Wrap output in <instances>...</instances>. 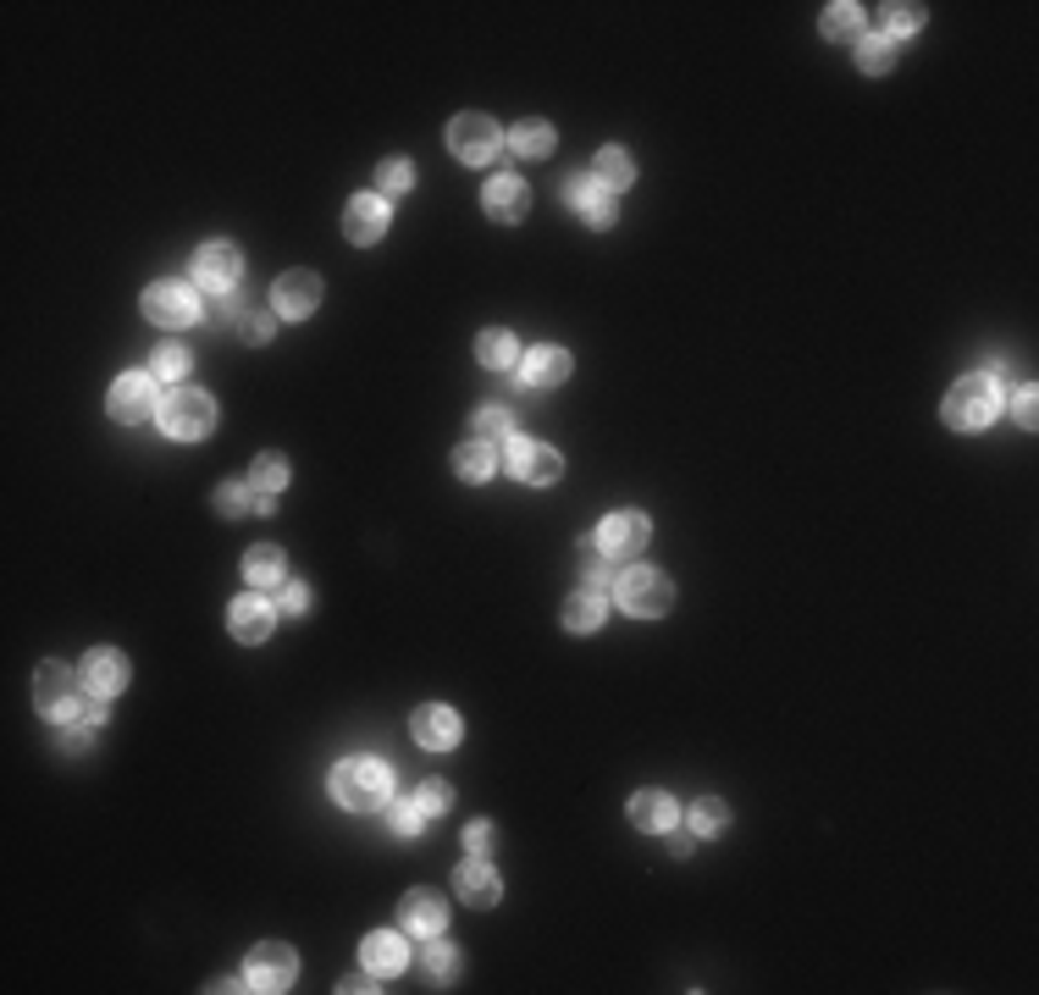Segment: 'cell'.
<instances>
[{
  "label": "cell",
  "instance_id": "1",
  "mask_svg": "<svg viewBox=\"0 0 1039 995\" xmlns=\"http://www.w3.org/2000/svg\"><path fill=\"white\" fill-rule=\"evenodd\" d=\"M84 686H89V681H78L67 664H40V675H34V703H40V714H51V719L100 725L106 708H100V697H84Z\"/></svg>",
  "mask_w": 1039,
  "mask_h": 995
},
{
  "label": "cell",
  "instance_id": "2",
  "mask_svg": "<svg viewBox=\"0 0 1039 995\" xmlns=\"http://www.w3.org/2000/svg\"><path fill=\"white\" fill-rule=\"evenodd\" d=\"M995 415H1000V382H995L989 371L962 376V382L945 393V426H956V431H984Z\"/></svg>",
  "mask_w": 1039,
  "mask_h": 995
},
{
  "label": "cell",
  "instance_id": "3",
  "mask_svg": "<svg viewBox=\"0 0 1039 995\" xmlns=\"http://www.w3.org/2000/svg\"><path fill=\"white\" fill-rule=\"evenodd\" d=\"M332 796L338 807H382L393 796V774L376 758H343L332 769Z\"/></svg>",
  "mask_w": 1039,
  "mask_h": 995
},
{
  "label": "cell",
  "instance_id": "4",
  "mask_svg": "<svg viewBox=\"0 0 1039 995\" xmlns=\"http://www.w3.org/2000/svg\"><path fill=\"white\" fill-rule=\"evenodd\" d=\"M156 415H161V431L178 437V442H200V437L216 426V404H211V393H200V387L167 393V404H161Z\"/></svg>",
  "mask_w": 1039,
  "mask_h": 995
},
{
  "label": "cell",
  "instance_id": "5",
  "mask_svg": "<svg viewBox=\"0 0 1039 995\" xmlns=\"http://www.w3.org/2000/svg\"><path fill=\"white\" fill-rule=\"evenodd\" d=\"M503 470L526 486H554L565 475V459L548 448V442H532V437H508L503 442Z\"/></svg>",
  "mask_w": 1039,
  "mask_h": 995
},
{
  "label": "cell",
  "instance_id": "6",
  "mask_svg": "<svg viewBox=\"0 0 1039 995\" xmlns=\"http://www.w3.org/2000/svg\"><path fill=\"white\" fill-rule=\"evenodd\" d=\"M670 603H675V587H670V576H664V570L631 565V570L620 576V609H625V614L653 620V614H664Z\"/></svg>",
  "mask_w": 1039,
  "mask_h": 995
},
{
  "label": "cell",
  "instance_id": "7",
  "mask_svg": "<svg viewBox=\"0 0 1039 995\" xmlns=\"http://www.w3.org/2000/svg\"><path fill=\"white\" fill-rule=\"evenodd\" d=\"M497 145H503V133H497V122H492V117H481V111H464V117H453V122H448V150H453L464 167L492 161V156H497Z\"/></svg>",
  "mask_w": 1039,
  "mask_h": 995
},
{
  "label": "cell",
  "instance_id": "8",
  "mask_svg": "<svg viewBox=\"0 0 1039 995\" xmlns=\"http://www.w3.org/2000/svg\"><path fill=\"white\" fill-rule=\"evenodd\" d=\"M559 194H565V205H570V211H576L587 227H598V233H603V227H614V194L603 189V178H598V172H570Z\"/></svg>",
  "mask_w": 1039,
  "mask_h": 995
},
{
  "label": "cell",
  "instance_id": "9",
  "mask_svg": "<svg viewBox=\"0 0 1039 995\" xmlns=\"http://www.w3.org/2000/svg\"><path fill=\"white\" fill-rule=\"evenodd\" d=\"M592 537H598V548H603L609 559H636V554L653 543V526H647L642 510H620V515H609Z\"/></svg>",
  "mask_w": 1039,
  "mask_h": 995
},
{
  "label": "cell",
  "instance_id": "10",
  "mask_svg": "<svg viewBox=\"0 0 1039 995\" xmlns=\"http://www.w3.org/2000/svg\"><path fill=\"white\" fill-rule=\"evenodd\" d=\"M293 973H299V956H293L282 940L255 945V951H249V962H244L249 989H288V984H293Z\"/></svg>",
  "mask_w": 1039,
  "mask_h": 995
},
{
  "label": "cell",
  "instance_id": "11",
  "mask_svg": "<svg viewBox=\"0 0 1039 995\" xmlns=\"http://www.w3.org/2000/svg\"><path fill=\"white\" fill-rule=\"evenodd\" d=\"M144 315L161 327H189L200 315V299L189 282H156V288H144Z\"/></svg>",
  "mask_w": 1039,
  "mask_h": 995
},
{
  "label": "cell",
  "instance_id": "12",
  "mask_svg": "<svg viewBox=\"0 0 1039 995\" xmlns=\"http://www.w3.org/2000/svg\"><path fill=\"white\" fill-rule=\"evenodd\" d=\"M238 271H244V255L233 244H205L194 255V282L211 288V293H233L238 288Z\"/></svg>",
  "mask_w": 1039,
  "mask_h": 995
},
{
  "label": "cell",
  "instance_id": "13",
  "mask_svg": "<svg viewBox=\"0 0 1039 995\" xmlns=\"http://www.w3.org/2000/svg\"><path fill=\"white\" fill-rule=\"evenodd\" d=\"M271 304H277L282 321H304V315H315V304H321V277H310V271H288V277H277Z\"/></svg>",
  "mask_w": 1039,
  "mask_h": 995
},
{
  "label": "cell",
  "instance_id": "14",
  "mask_svg": "<svg viewBox=\"0 0 1039 995\" xmlns=\"http://www.w3.org/2000/svg\"><path fill=\"white\" fill-rule=\"evenodd\" d=\"M150 409H161V404H156V376H144V371L117 376V387H111V415L133 426V420H144Z\"/></svg>",
  "mask_w": 1039,
  "mask_h": 995
},
{
  "label": "cell",
  "instance_id": "15",
  "mask_svg": "<svg viewBox=\"0 0 1039 995\" xmlns=\"http://www.w3.org/2000/svg\"><path fill=\"white\" fill-rule=\"evenodd\" d=\"M227 625H233V636H238V642H266V636H271V625H277V609H271L260 592H244V598H233Z\"/></svg>",
  "mask_w": 1039,
  "mask_h": 995
},
{
  "label": "cell",
  "instance_id": "16",
  "mask_svg": "<svg viewBox=\"0 0 1039 995\" xmlns=\"http://www.w3.org/2000/svg\"><path fill=\"white\" fill-rule=\"evenodd\" d=\"M565 376H570V354L554 349V343H537L526 360H520V382H526L532 393H548V387H559Z\"/></svg>",
  "mask_w": 1039,
  "mask_h": 995
},
{
  "label": "cell",
  "instance_id": "17",
  "mask_svg": "<svg viewBox=\"0 0 1039 995\" xmlns=\"http://www.w3.org/2000/svg\"><path fill=\"white\" fill-rule=\"evenodd\" d=\"M343 233H349V244H376V238L387 233V200H376V194L349 200V211H343Z\"/></svg>",
  "mask_w": 1039,
  "mask_h": 995
},
{
  "label": "cell",
  "instance_id": "18",
  "mask_svg": "<svg viewBox=\"0 0 1039 995\" xmlns=\"http://www.w3.org/2000/svg\"><path fill=\"white\" fill-rule=\"evenodd\" d=\"M84 681H89L95 697H117V692L128 686V659H122L117 648H95V653L84 659Z\"/></svg>",
  "mask_w": 1039,
  "mask_h": 995
},
{
  "label": "cell",
  "instance_id": "19",
  "mask_svg": "<svg viewBox=\"0 0 1039 995\" xmlns=\"http://www.w3.org/2000/svg\"><path fill=\"white\" fill-rule=\"evenodd\" d=\"M415 741H420L426 752H448V747L459 741V714L442 708V703H426V708L415 714Z\"/></svg>",
  "mask_w": 1039,
  "mask_h": 995
},
{
  "label": "cell",
  "instance_id": "20",
  "mask_svg": "<svg viewBox=\"0 0 1039 995\" xmlns=\"http://www.w3.org/2000/svg\"><path fill=\"white\" fill-rule=\"evenodd\" d=\"M398 923L409 929V934H420V940H431V934H442V923H448V907L431 896V890H409L404 896V907H398Z\"/></svg>",
  "mask_w": 1039,
  "mask_h": 995
},
{
  "label": "cell",
  "instance_id": "21",
  "mask_svg": "<svg viewBox=\"0 0 1039 995\" xmlns=\"http://www.w3.org/2000/svg\"><path fill=\"white\" fill-rule=\"evenodd\" d=\"M532 211V194H526V183H520V178H492L486 183V216L492 222H520V216H526Z\"/></svg>",
  "mask_w": 1039,
  "mask_h": 995
},
{
  "label": "cell",
  "instance_id": "22",
  "mask_svg": "<svg viewBox=\"0 0 1039 995\" xmlns=\"http://www.w3.org/2000/svg\"><path fill=\"white\" fill-rule=\"evenodd\" d=\"M360 956H365V967H371V973L393 978V973H404V962H409V945H404V940H398L393 929H376V934H365Z\"/></svg>",
  "mask_w": 1039,
  "mask_h": 995
},
{
  "label": "cell",
  "instance_id": "23",
  "mask_svg": "<svg viewBox=\"0 0 1039 995\" xmlns=\"http://www.w3.org/2000/svg\"><path fill=\"white\" fill-rule=\"evenodd\" d=\"M453 890H459V896H464L470 907H492L503 885H497V874H492V868H486L481 857H470V863H459V874H453Z\"/></svg>",
  "mask_w": 1039,
  "mask_h": 995
},
{
  "label": "cell",
  "instance_id": "24",
  "mask_svg": "<svg viewBox=\"0 0 1039 995\" xmlns=\"http://www.w3.org/2000/svg\"><path fill=\"white\" fill-rule=\"evenodd\" d=\"M631 824L647 830V835L675 830V802H670L664 791H636V796H631Z\"/></svg>",
  "mask_w": 1039,
  "mask_h": 995
},
{
  "label": "cell",
  "instance_id": "25",
  "mask_svg": "<svg viewBox=\"0 0 1039 995\" xmlns=\"http://www.w3.org/2000/svg\"><path fill=\"white\" fill-rule=\"evenodd\" d=\"M508 150H514V156H532V161H543V156L554 150V122H543V117H526V122H514V133H508Z\"/></svg>",
  "mask_w": 1039,
  "mask_h": 995
},
{
  "label": "cell",
  "instance_id": "26",
  "mask_svg": "<svg viewBox=\"0 0 1039 995\" xmlns=\"http://www.w3.org/2000/svg\"><path fill=\"white\" fill-rule=\"evenodd\" d=\"M244 581L249 587H277L282 581V548L277 543H255L244 554Z\"/></svg>",
  "mask_w": 1039,
  "mask_h": 995
},
{
  "label": "cell",
  "instance_id": "27",
  "mask_svg": "<svg viewBox=\"0 0 1039 995\" xmlns=\"http://www.w3.org/2000/svg\"><path fill=\"white\" fill-rule=\"evenodd\" d=\"M609 620V603H603V592H576L570 603H565V631H598Z\"/></svg>",
  "mask_w": 1039,
  "mask_h": 995
},
{
  "label": "cell",
  "instance_id": "28",
  "mask_svg": "<svg viewBox=\"0 0 1039 995\" xmlns=\"http://www.w3.org/2000/svg\"><path fill=\"white\" fill-rule=\"evenodd\" d=\"M475 360H481L486 371H508V365H520V343H514L508 332H481V338H475Z\"/></svg>",
  "mask_w": 1039,
  "mask_h": 995
},
{
  "label": "cell",
  "instance_id": "29",
  "mask_svg": "<svg viewBox=\"0 0 1039 995\" xmlns=\"http://www.w3.org/2000/svg\"><path fill=\"white\" fill-rule=\"evenodd\" d=\"M492 442H481V437H470L459 453H453V470H459V481H486L492 475Z\"/></svg>",
  "mask_w": 1039,
  "mask_h": 995
},
{
  "label": "cell",
  "instance_id": "30",
  "mask_svg": "<svg viewBox=\"0 0 1039 995\" xmlns=\"http://www.w3.org/2000/svg\"><path fill=\"white\" fill-rule=\"evenodd\" d=\"M824 40H863V7L840 0V7H824Z\"/></svg>",
  "mask_w": 1039,
  "mask_h": 995
},
{
  "label": "cell",
  "instance_id": "31",
  "mask_svg": "<svg viewBox=\"0 0 1039 995\" xmlns=\"http://www.w3.org/2000/svg\"><path fill=\"white\" fill-rule=\"evenodd\" d=\"M598 178H603V189L614 194V189H631V178H636V161L620 150V145H609L603 156H598V167H592Z\"/></svg>",
  "mask_w": 1039,
  "mask_h": 995
},
{
  "label": "cell",
  "instance_id": "32",
  "mask_svg": "<svg viewBox=\"0 0 1039 995\" xmlns=\"http://www.w3.org/2000/svg\"><path fill=\"white\" fill-rule=\"evenodd\" d=\"M890 62H896V40L890 34H863L857 40V67L863 73H890Z\"/></svg>",
  "mask_w": 1039,
  "mask_h": 995
},
{
  "label": "cell",
  "instance_id": "33",
  "mask_svg": "<svg viewBox=\"0 0 1039 995\" xmlns=\"http://www.w3.org/2000/svg\"><path fill=\"white\" fill-rule=\"evenodd\" d=\"M475 437H481V442H508V437H514V415H508L503 404H481V409H475Z\"/></svg>",
  "mask_w": 1039,
  "mask_h": 995
},
{
  "label": "cell",
  "instance_id": "34",
  "mask_svg": "<svg viewBox=\"0 0 1039 995\" xmlns=\"http://www.w3.org/2000/svg\"><path fill=\"white\" fill-rule=\"evenodd\" d=\"M609 565H614V559L598 548V537H587V543L576 548V570H581L587 587H603V581H609Z\"/></svg>",
  "mask_w": 1039,
  "mask_h": 995
},
{
  "label": "cell",
  "instance_id": "35",
  "mask_svg": "<svg viewBox=\"0 0 1039 995\" xmlns=\"http://www.w3.org/2000/svg\"><path fill=\"white\" fill-rule=\"evenodd\" d=\"M216 510H222L227 521H238L244 510H255V486H249V481H222V486H216Z\"/></svg>",
  "mask_w": 1039,
  "mask_h": 995
},
{
  "label": "cell",
  "instance_id": "36",
  "mask_svg": "<svg viewBox=\"0 0 1039 995\" xmlns=\"http://www.w3.org/2000/svg\"><path fill=\"white\" fill-rule=\"evenodd\" d=\"M725 824H730V807H725L719 796H703V802L692 807V830H697V835H719Z\"/></svg>",
  "mask_w": 1039,
  "mask_h": 995
},
{
  "label": "cell",
  "instance_id": "37",
  "mask_svg": "<svg viewBox=\"0 0 1039 995\" xmlns=\"http://www.w3.org/2000/svg\"><path fill=\"white\" fill-rule=\"evenodd\" d=\"M387 824H393V835H398V841H415V835H420V824H426V813L415 807V796H409V802H387Z\"/></svg>",
  "mask_w": 1039,
  "mask_h": 995
},
{
  "label": "cell",
  "instance_id": "38",
  "mask_svg": "<svg viewBox=\"0 0 1039 995\" xmlns=\"http://www.w3.org/2000/svg\"><path fill=\"white\" fill-rule=\"evenodd\" d=\"M255 492H282L288 486V464L277 459V453H260L255 459V481H249Z\"/></svg>",
  "mask_w": 1039,
  "mask_h": 995
},
{
  "label": "cell",
  "instance_id": "39",
  "mask_svg": "<svg viewBox=\"0 0 1039 995\" xmlns=\"http://www.w3.org/2000/svg\"><path fill=\"white\" fill-rule=\"evenodd\" d=\"M376 183H382L387 194H404V189L415 183V167H409L404 156H393V161H382V167H376Z\"/></svg>",
  "mask_w": 1039,
  "mask_h": 995
},
{
  "label": "cell",
  "instance_id": "40",
  "mask_svg": "<svg viewBox=\"0 0 1039 995\" xmlns=\"http://www.w3.org/2000/svg\"><path fill=\"white\" fill-rule=\"evenodd\" d=\"M150 365H156V376H167V382H183V376H189V349H183V343H167V349H161V354H156Z\"/></svg>",
  "mask_w": 1039,
  "mask_h": 995
},
{
  "label": "cell",
  "instance_id": "41",
  "mask_svg": "<svg viewBox=\"0 0 1039 995\" xmlns=\"http://www.w3.org/2000/svg\"><path fill=\"white\" fill-rule=\"evenodd\" d=\"M426 973H431V978H453V973H459V951L442 945L437 934H431V945H426Z\"/></svg>",
  "mask_w": 1039,
  "mask_h": 995
},
{
  "label": "cell",
  "instance_id": "42",
  "mask_svg": "<svg viewBox=\"0 0 1039 995\" xmlns=\"http://www.w3.org/2000/svg\"><path fill=\"white\" fill-rule=\"evenodd\" d=\"M885 29H890V40L896 34H918L923 29V7H885Z\"/></svg>",
  "mask_w": 1039,
  "mask_h": 995
},
{
  "label": "cell",
  "instance_id": "43",
  "mask_svg": "<svg viewBox=\"0 0 1039 995\" xmlns=\"http://www.w3.org/2000/svg\"><path fill=\"white\" fill-rule=\"evenodd\" d=\"M448 802H453V791H448V785H442V780H426V785H420V791H415V807H420V813H426V819H437V813H442V807H448Z\"/></svg>",
  "mask_w": 1039,
  "mask_h": 995
},
{
  "label": "cell",
  "instance_id": "44",
  "mask_svg": "<svg viewBox=\"0 0 1039 995\" xmlns=\"http://www.w3.org/2000/svg\"><path fill=\"white\" fill-rule=\"evenodd\" d=\"M238 338H244V343H266V338H271V315H266V310H244V315H238Z\"/></svg>",
  "mask_w": 1039,
  "mask_h": 995
},
{
  "label": "cell",
  "instance_id": "45",
  "mask_svg": "<svg viewBox=\"0 0 1039 995\" xmlns=\"http://www.w3.org/2000/svg\"><path fill=\"white\" fill-rule=\"evenodd\" d=\"M89 730H95V725H89ZM89 730H73V725H67V730L56 736V747H62V752H89V741H95Z\"/></svg>",
  "mask_w": 1039,
  "mask_h": 995
},
{
  "label": "cell",
  "instance_id": "46",
  "mask_svg": "<svg viewBox=\"0 0 1039 995\" xmlns=\"http://www.w3.org/2000/svg\"><path fill=\"white\" fill-rule=\"evenodd\" d=\"M1011 415H1017L1022 426H1033V415H1039V409H1033V387H1017V409H1011Z\"/></svg>",
  "mask_w": 1039,
  "mask_h": 995
},
{
  "label": "cell",
  "instance_id": "47",
  "mask_svg": "<svg viewBox=\"0 0 1039 995\" xmlns=\"http://www.w3.org/2000/svg\"><path fill=\"white\" fill-rule=\"evenodd\" d=\"M282 609H288V614H304V609H310V592H304V587H282Z\"/></svg>",
  "mask_w": 1039,
  "mask_h": 995
},
{
  "label": "cell",
  "instance_id": "48",
  "mask_svg": "<svg viewBox=\"0 0 1039 995\" xmlns=\"http://www.w3.org/2000/svg\"><path fill=\"white\" fill-rule=\"evenodd\" d=\"M464 846H470V852H486V846H492V824H470V830H464Z\"/></svg>",
  "mask_w": 1039,
  "mask_h": 995
},
{
  "label": "cell",
  "instance_id": "49",
  "mask_svg": "<svg viewBox=\"0 0 1039 995\" xmlns=\"http://www.w3.org/2000/svg\"><path fill=\"white\" fill-rule=\"evenodd\" d=\"M338 989H343V995H365V989H376V984H371V967H365V973H343Z\"/></svg>",
  "mask_w": 1039,
  "mask_h": 995
}]
</instances>
